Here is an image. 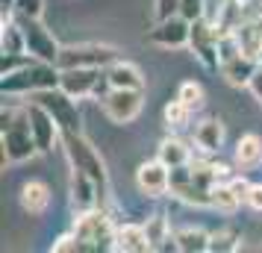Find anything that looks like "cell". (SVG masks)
<instances>
[{
	"label": "cell",
	"instance_id": "cell-1",
	"mask_svg": "<svg viewBox=\"0 0 262 253\" xmlns=\"http://www.w3.org/2000/svg\"><path fill=\"white\" fill-rule=\"evenodd\" d=\"M59 85V65H50V62H27L24 68H18L12 74H3L0 88L3 95H36L45 88Z\"/></svg>",
	"mask_w": 262,
	"mask_h": 253
},
{
	"label": "cell",
	"instance_id": "cell-2",
	"mask_svg": "<svg viewBox=\"0 0 262 253\" xmlns=\"http://www.w3.org/2000/svg\"><path fill=\"white\" fill-rule=\"evenodd\" d=\"M0 145H3V162H27L38 153L36 135H33V124L24 109H15L9 124H0Z\"/></svg>",
	"mask_w": 262,
	"mask_h": 253
},
{
	"label": "cell",
	"instance_id": "cell-3",
	"mask_svg": "<svg viewBox=\"0 0 262 253\" xmlns=\"http://www.w3.org/2000/svg\"><path fill=\"white\" fill-rule=\"evenodd\" d=\"M74 233L80 239V250H115L118 227L103 209H85L74 218Z\"/></svg>",
	"mask_w": 262,
	"mask_h": 253
},
{
	"label": "cell",
	"instance_id": "cell-4",
	"mask_svg": "<svg viewBox=\"0 0 262 253\" xmlns=\"http://www.w3.org/2000/svg\"><path fill=\"white\" fill-rule=\"evenodd\" d=\"M62 145H65V153H68V159H71L74 168L83 171V174H89V177L97 182L100 197H106V192H109V174H106V165H103L100 153H97V147L92 145L83 133H65Z\"/></svg>",
	"mask_w": 262,
	"mask_h": 253
},
{
	"label": "cell",
	"instance_id": "cell-5",
	"mask_svg": "<svg viewBox=\"0 0 262 253\" xmlns=\"http://www.w3.org/2000/svg\"><path fill=\"white\" fill-rule=\"evenodd\" d=\"M36 103H41V106L56 118V124L62 127V135L65 133H83V115H80V109H77V100H74L68 91H62L59 85L45 88V91H36Z\"/></svg>",
	"mask_w": 262,
	"mask_h": 253
},
{
	"label": "cell",
	"instance_id": "cell-6",
	"mask_svg": "<svg viewBox=\"0 0 262 253\" xmlns=\"http://www.w3.org/2000/svg\"><path fill=\"white\" fill-rule=\"evenodd\" d=\"M118 59V50L112 44H71L59 50V68H106Z\"/></svg>",
	"mask_w": 262,
	"mask_h": 253
},
{
	"label": "cell",
	"instance_id": "cell-7",
	"mask_svg": "<svg viewBox=\"0 0 262 253\" xmlns=\"http://www.w3.org/2000/svg\"><path fill=\"white\" fill-rule=\"evenodd\" d=\"M144 106V88H109L103 112L112 124H133Z\"/></svg>",
	"mask_w": 262,
	"mask_h": 253
},
{
	"label": "cell",
	"instance_id": "cell-8",
	"mask_svg": "<svg viewBox=\"0 0 262 253\" xmlns=\"http://www.w3.org/2000/svg\"><path fill=\"white\" fill-rule=\"evenodd\" d=\"M21 30H24V41H27V53L38 62H50V65H56L59 59V41L50 36V30L38 18H27L21 21Z\"/></svg>",
	"mask_w": 262,
	"mask_h": 253
},
{
	"label": "cell",
	"instance_id": "cell-9",
	"mask_svg": "<svg viewBox=\"0 0 262 253\" xmlns=\"http://www.w3.org/2000/svg\"><path fill=\"white\" fill-rule=\"evenodd\" d=\"M218 27L209 24L206 18H198L191 21V38H189V48L198 59L206 65V68H221V56H218Z\"/></svg>",
	"mask_w": 262,
	"mask_h": 253
},
{
	"label": "cell",
	"instance_id": "cell-10",
	"mask_svg": "<svg viewBox=\"0 0 262 253\" xmlns=\"http://www.w3.org/2000/svg\"><path fill=\"white\" fill-rule=\"evenodd\" d=\"M147 38L154 41L156 48H165V50H177V48H186L191 38V21H186L183 15H171L165 21H156L150 27Z\"/></svg>",
	"mask_w": 262,
	"mask_h": 253
},
{
	"label": "cell",
	"instance_id": "cell-11",
	"mask_svg": "<svg viewBox=\"0 0 262 253\" xmlns=\"http://www.w3.org/2000/svg\"><path fill=\"white\" fill-rule=\"evenodd\" d=\"M27 115H30V124H33V135H36L38 153H53L56 150V142H59V133H62V127L56 124V118L41 103H36V100L27 106Z\"/></svg>",
	"mask_w": 262,
	"mask_h": 253
},
{
	"label": "cell",
	"instance_id": "cell-12",
	"mask_svg": "<svg viewBox=\"0 0 262 253\" xmlns=\"http://www.w3.org/2000/svg\"><path fill=\"white\" fill-rule=\"evenodd\" d=\"M103 80L100 68H59V88L68 91L74 100L92 97Z\"/></svg>",
	"mask_w": 262,
	"mask_h": 253
},
{
	"label": "cell",
	"instance_id": "cell-13",
	"mask_svg": "<svg viewBox=\"0 0 262 253\" xmlns=\"http://www.w3.org/2000/svg\"><path fill=\"white\" fill-rule=\"evenodd\" d=\"M136 186L147 197H162L165 192H171V168H168L162 159L142 162L136 168Z\"/></svg>",
	"mask_w": 262,
	"mask_h": 253
},
{
	"label": "cell",
	"instance_id": "cell-14",
	"mask_svg": "<svg viewBox=\"0 0 262 253\" xmlns=\"http://www.w3.org/2000/svg\"><path fill=\"white\" fill-rule=\"evenodd\" d=\"M103 197H100V189H97V182L89 177V174H83V171L74 168L71 174V203L77 212H85V209H97V203H100Z\"/></svg>",
	"mask_w": 262,
	"mask_h": 253
},
{
	"label": "cell",
	"instance_id": "cell-15",
	"mask_svg": "<svg viewBox=\"0 0 262 253\" xmlns=\"http://www.w3.org/2000/svg\"><path fill=\"white\" fill-rule=\"evenodd\" d=\"M256 56H248V53H236L230 59L221 62V74L230 85H250V77L256 74Z\"/></svg>",
	"mask_w": 262,
	"mask_h": 253
},
{
	"label": "cell",
	"instance_id": "cell-16",
	"mask_svg": "<svg viewBox=\"0 0 262 253\" xmlns=\"http://www.w3.org/2000/svg\"><path fill=\"white\" fill-rule=\"evenodd\" d=\"M103 74H106V80H109L112 88H144L142 71L127 59H115L112 65L103 68Z\"/></svg>",
	"mask_w": 262,
	"mask_h": 253
},
{
	"label": "cell",
	"instance_id": "cell-17",
	"mask_svg": "<svg viewBox=\"0 0 262 253\" xmlns=\"http://www.w3.org/2000/svg\"><path fill=\"white\" fill-rule=\"evenodd\" d=\"M115 250H124V253H147L154 250V244L147 239V233H144V224H124L118 227L115 233Z\"/></svg>",
	"mask_w": 262,
	"mask_h": 253
},
{
	"label": "cell",
	"instance_id": "cell-18",
	"mask_svg": "<svg viewBox=\"0 0 262 253\" xmlns=\"http://www.w3.org/2000/svg\"><path fill=\"white\" fill-rule=\"evenodd\" d=\"M18 200H21V209H24L27 215H41L50 206V189L41 180H30L21 186Z\"/></svg>",
	"mask_w": 262,
	"mask_h": 253
},
{
	"label": "cell",
	"instance_id": "cell-19",
	"mask_svg": "<svg viewBox=\"0 0 262 253\" xmlns=\"http://www.w3.org/2000/svg\"><path fill=\"white\" fill-rule=\"evenodd\" d=\"M194 145L201 147L203 153H218L224 145V124L218 118H203L194 127Z\"/></svg>",
	"mask_w": 262,
	"mask_h": 253
},
{
	"label": "cell",
	"instance_id": "cell-20",
	"mask_svg": "<svg viewBox=\"0 0 262 253\" xmlns=\"http://www.w3.org/2000/svg\"><path fill=\"white\" fill-rule=\"evenodd\" d=\"M233 159H236V168L238 171L256 168V165L262 162V139L256 133L242 135V139L236 142V153H233Z\"/></svg>",
	"mask_w": 262,
	"mask_h": 253
},
{
	"label": "cell",
	"instance_id": "cell-21",
	"mask_svg": "<svg viewBox=\"0 0 262 253\" xmlns=\"http://www.w3.org/2000/svg\"><path fill=\"white\" fill-rule=\"evenodd\" d=\"M156 159H162L168 168H180V165H189L191 162V150L186 147L183 139L177 135H168L159 142V150H156Z\"/></svg>",
	"mask_w": 262,
	"mask_h": 253
},
{
	"label": "cell",
	"instance_id": "cell-22",
	"mask_svg": "<svg viewBox=\"0 0 262 253\" xmlns=\"http://www.w3.org/2000/svg\"><path fill=\"white\" fill-rule=\"evenodd\" d=\"M209 236L212 233H206L201 227H183L174 233V239H177V247L183 253H203L209 250Z\"/></svg>",
	"mask_w": 262,
	"mask_h": 253
},
{
	"label": "cell",
	"instance_id": "cell-23",
	"mask_svg": "<svg viewBox=\"0 0 262 253\" xmlns=\"http://www.w3.org/2000/svg\"><path fill=\"white\" fill-rule=\"evenodd\" d=\"M209 197H212V209H221V212H233L242 200H238V194L233 192V186H230V180L227 182H215L212 189H209Z\"/></svg>",
	"mask_w": 262,
	"mask_h": 253
},
{
	"label": "cell",
	"instance_id": "cell-24",
	"mask_svg": "<svg viewBox=\"0 0 262 253\" xmlns=\"http://www.w3.org/2000/svg\"><path fill=\"white\" fill-rule=\"evenodd\" d=\"M191 112H194V109H189L180 97H174V100L165 103V109H162V121H165L171 130H180V127H186V124H189Z\"/></svg>",
	"mask_w": 262,
	"mask_h": 253
},
{
	"label": "cell",
	"instance_id": "cell-25",
	"mask_svg": "<svg viewBox=\"0 0 262 253\" xmlns=\"http://www.w3.org/2000/svg\"><path fill=\"white\" fill-rule=\"evenodd\" d=\"M0 50H3V53H27V41H24V30H21V24H3Z\"/></svg>",
	"mask_w": 262,
	"mask_h": 253
},
{
	"label": "cell",
	"instance_id": "cell-26",
	"mask_svg": "<svg viewBox=\"0 0 262 253\" xmlns=\"http://www.w3.org/2000/svg\"><path fill=\"white\" fill-rule=\"evenodd\" d=\"M177 97L186 103L189 109H201L203 106V85L201 83H194V80H186V83L180 85V91H177Z\"/></svg>",
	"mask_w": 262,
	"mask_h": 253
},
{
	"label": "cell",
	"instance_id": "cell-27",
	"mask_svg": "<svg viewBox=\"0 0 262 253\" xmlns=\"http://www.w3.org/2000/svg\"><path fill=\"white\" fill-rule=\"evenodd\" d=\"M144 233H147V239L154 244V250H159V244L171 236V229H168V221L162 215H154L147 224H144Z\"/></svg>",
	"mask_w": 262,
	"mask_h": 253
},
{
	"label": "cell",
	"instance_id": "cell-28",
	"mask_svg": "<svg viewBox=\"0 0 262 253\" xmlns=\"http://www.w3.org/2000/svg\"><path fill=\"white\" fill-rule=\"evenodd\" d=\"M238 236L236 233H230V229H221V233H212L209 236V250L215 253H230V250H236L238 247Z\"/></svg>",
	"mask_w": 262,
	"mask_h": 253
},
{
	"label": "cell",
	"instance_id": "cell-29",
	"mask_svg": "<svg viewBox=\"0 0 262 253\" xmlns=\"http://www.w3.org/2000/svg\"><path fill=\"white\" fill-rule=\"evenodd\" d=\"M27 62H33L30 53H3V59H0V74H12L18 68H24Z\"/></svg>",
	"mask_w": 262,
	"mask_h": 253
},
{
	"label": "cell",
	"instance_id": "cell-30",
	"mask_svg": "<svg viewBox=\"0 0 262 253\" xmlns=\"http://www.w3.org/2000/svg\"><path fill=\"white\" fill-rule=\"evenodd\" d=\"M206 12V0H180V12L186 21H198Z\"/></svg>",
	"mask_w": 262,
	"mask_h": 253
},
{
	"label": "cell",
	"instance_id": "cell-31",
	"mask_svg": "<svg viewBox=\"0 0 262 253\" xmlns=\"http://www.w3.org/2000/svg\"><path fill=\"white\" fill-rule=\"evenodd\" d=\"M50 250L53 253H77L80 250V239H77V233H65L59 239L50 244Z\"/></svg>",
	"mask_w": 262,
	"mask_h": 253
},
{
	"label": "cell",
	"instance_id": "cell-32",
	"mask_svg": "<svg viewBox=\"0 0 262 253\" xmlns=\"http://www.w3.org/2000/svg\"><path fill=\"white\" fill-rule=\"evenodd\" d=\"M180 12V0H154V21H165Z\"/></svg>",
	"mask_w": 262,
	"mask_h": 253
},
{
	"label": "cell",
	"instance_id": "cell-33",
	"mask_svg": "<svg viewBox=\"0 0 262 253\" xmlns=\"http://www.w3.org/2000/svg\"><path fill=\"white\" fill-rule=\"evenodd\" d=\"M15 9L27 18H41V0H15Z\"/></svg>",
	"mask_w": 262,
	"mask_h": 253
},
{
	"label": "cell",
	"instance_id": "cell-34",
	"mask_svg": "<svg viewBox=\"0 0 262 253\" xmlns=\"http://www.w3.org/2000/svg\"><path fill=\"white\" fill-rule=\"evenodd\" d=\"M245 203L253 209V212H262V182H250V192Z\"/></svg>",
	"mask_w": 262,
	"mask_h": 253
},
{
	"label": "cell",
	"instance_id": "cell-35",
	"mask_svg": "<svg viewBox=\"0 0 262 253\" xmlns=\"http://www.w3.org/2000/svg\"><path fill=\"white\" fill-rule=\"evenodd\" d=\"M230 186H233V192L238 194V200L245 203V200H248V192H250V182L245 180V177H233V180H230Z\"/></svg>",
	"mask_w": 262,
	"mask_h": 253
},
{
	"label": "cell",
	"instance_id": "cell-36",
	"mask_svg": "<svg viewBox=\"0 0 262 253\" xmlns=\"http://www.w3.org/2000/svg\"><path fill=\"white\" fill-rule=\"evenodd\" d=\"M248 88L253 91V97H256V100L262 103V62L256 65V74L250 77V85H248Z\"/></svg>",
	"mask_w": 262,
	"mask_h": 253
},
{
	"label": "cell",
	"instance_id": "cell-37",
	"mask_svg": "<svg viewBox=\"0 0 262 253\" xmlns=\"http://www.w3.org/2000/svg\"><path fill=\"white\" fill-rule=\"evenodd\" d=\"M238 3H245V6H259V0H238Z\"/></svg>",
	"mask_w": 262,
	"mask_h": 253
}]
</instances>
